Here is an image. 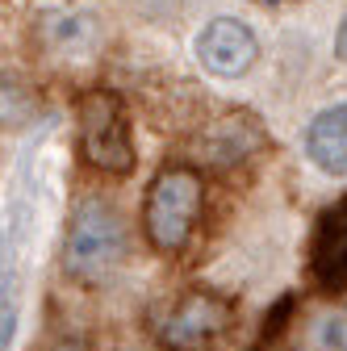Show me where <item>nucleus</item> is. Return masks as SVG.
<instances>
[{
    "label": "nucleus",
    "mask_w": 347,
    "mask_h": 351,
    "mask_svg": "<svg viewBox=\"0 0 347 351\" xmlns=\"http://www.w3.org/2000/svg\"><path fill=\"white\" fill-rule=\"evenodd\" d=\"M47 351H84V343H80V339H59V343H51Z\"/></svg>",
    "instance_id": "nucleus-13"
},
{
    "label": "nucleus",
    "mask_w": 347,
    "mask_h": 351,
    "mask_svg": "<svg viewBox=\"0 0 347 351\" xmlns=\"http://www.w3.org/2000/svg\"><path fill=\"white\" fill-rule=\"evenodd\" d=\"M259 5H293V0H259Z\"/></svg>",
    "instance_id": "nucleus-14"
},
{
    "label": "nucleus",
    "mask_w": 347,
    "mask_h": 351,
    "mask_svg": "<svg viewBox=\"0 0 347 351\" xmlns=\"http://www.w3.org/2000/svg\"><path fill=\"white\" fill-rule=\"evenodd\" d=\"M230 326H235V301L209 289H193L159 318L155 339L163 351H205Z\"/></svg>",
    "instance_id": "nucleus-4"
},
{
    "label": "nucleus",
    "mask_w": 347,
    "mask_h": 351,
    "mask_svg": "<svg viewBox=\"0 0 347 351\" xmlns=\"http://www.w3.org/2000/svg\"><path fill=\"white\" fill-rule=\"evenodd\" d=\"M259 55V42L255 34L235 21V17H213L201 34H197V59L209 75H222V80H235L243 71H251Z\"/></svg>",
    "instance_id": "nucleus-5"
},
{
    "label": "nucleus",
    "mask_w": 347,
    "mask_h": 351,
    "mask_svg": "<svg viewBox=\"0 0 347 351\" xmlns=\"http://www.w3.org/2000/svg\"><path fill=\"white\" fill-rule=\"evenodd\" d=\"M289 314H293V293H285L272 310L264 314V326H259V343H272V339H280V330L289 326Z\"/></svg>",
    "instance_id": "nucleus-9"
},
{
    "label": "nucleus",
    "mask_w": 347,
    "mask_h": 351,
    "mask_svg": "<svg viewBox=\"0 0 347 351\" xmlns=\"http://www.w3.org/2000/svg\"><path fill=\"white\" fill-rule=\"evenodd\" d=\"M13 326H17V305H13V297H5L0 301V351H9Z\"/></svg>",
    "instance_id": "nucleus-11"
},
{
    "label": "nucleus",
    "mask_w": 347,
    "mask_h": 351,
    "mask_svg": "<svg viewBox=\"0 0 347 351\" xmlns=\"http://www.w3.org/2000/svg\"><path fill=\"white\" fill-rule=\"evenodd\" d=\"M264 147V130L255 125V117L247 113H235V117H222L218 125L205 134V155L213 167H230V163H243L247 155H255Z\"/></svg>",
    "instance_id": "nucleus-8"
},
{
    "label": "nucleus",
    "mask_w": 347,
    "mask_h": 351,
    "mask_svg": "<svg viewBox=\"0 0 347 351\" xmlns=\"http://www.w3.org/2000/svg\"><path fill=\"white\" fill-rule=\"evenodd\" d=\"M335 55H339V59H347V13H343L339 34H335Z\"/></svg>",
    "instance_id": "nucleus-12"
},
{
    "label": "nucleus",
    "mask_w": 347,
    "mask_h": 351,
    "mask_svg": "<svg viewBox=\"0 0 347 351\" xmlns=\"http://www.w3.org/2000/svg\"><path fill=\"white\" fill-rule=\"evenodd\" d=\"M121 259H125L121 213L101 197L80 201L63 239V272L80 285H105L121 268Z\"/></svg>",
    "instance_id": "nucleus-1"
},
{
    "label": "nucleus",
    "mask_w": 347,
    "mask_h": 351,
    "mask_svg": "<svg viewBox=\"0 0 347 351\" xmlns=\"http://www.w3.org/2000/svg\"><path fill=\"white\" fill-rule=\"evenodd\" d=\"M318 339H322V347H326V351H347V310L331 314V318L322 322Z\"/></svg>",
    "instance_id": "nucleus-10"
},
{
    "label": "nucleus",
    "mask_w": 347,
    "mask_h": 351,
    "mask_svg": "<svg viewBox=\"0 0 347 351\" xmlns=\"http://www.w3.org/2000/svg\"><path fill=\"white\" fill-rule=\"evenodd\" d=\"M306 155L331 176H347V105L322 109L306 130Z\"/></svg>",
    "instance_id": "nucleus-7"
},
{
    "label": "nucleus",
    "mask_w": 347,
    "mask_h": 351,
    "mask_svg": "<svg viewBox=\"0 0 347 351\" xmlns=\"http://www.w3.org/2000/svg\"><path fill=\"white\" fill-rule=\"evenodd\" d=\"M310 276L322 293L347 289V197L318 217V230L310 243Z\"/></svg>",
    "instance_id": "nucleus-6"
},
{
    "label": "nucleus",
    "mask_w": 347,
    "mask_h": 351,
    "mask_svg": "<svg viewBox=\"0 0 347 351\" xmlns=\"http://www.w3.org/2000/svg\"><path fill=\"white\" fill-rule=\"evenodd\" d=\"M201 197H205V184H201V171L197 167H163L151 189H147V201H143V230L151 239L155 251L163 255H176L189 247L193 239V226L201 217Z\"/></svg>",
    "instance_id": "nucleus-2"
},
{
    "label": "nucleus",
    "mask_w": 347,
    "mask_h": 351,
    "mask_svg": "<svg viewBox=\"0 0 347 351\" xmlns=\"http://www.w3.org/2000/svg\"><path fill=\"white\" fill-rule=\"evenodd\" d=\"M75 121H80V155L88 167L105 171V176H130L139 163L134 155V138H130V121H125V105L109 88H88L75 105Z\"/></svg>",
    "instance_id": "nucleus-3"
}]
</instances>
